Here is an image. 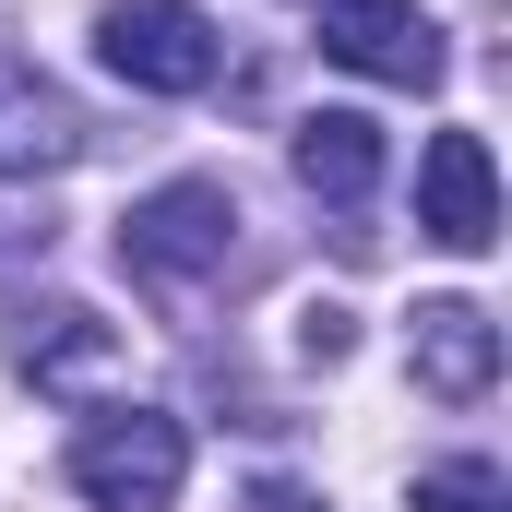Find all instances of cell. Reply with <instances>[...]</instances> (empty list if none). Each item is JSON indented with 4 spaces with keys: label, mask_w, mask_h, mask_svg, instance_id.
Instances as JSON below:
<instances>
[{
    "label": "cell",
    "mask_w": 512,
    "mask_h": 512,
    "mask_svg": "<svg viewBox=\"0 0 512 512\" xmlns=\"http://www.w3.org/2000/svg\"><path fill=\"white\" fill-rule=\"evenodd\" d=\"M286 167H298V191H310V203L358 215V203L382 191V120H370V108H310L298 143H286Z\"/></svg>",
    "instance_id": "8"
},
{
    "label": "cell",
    "mask_w": 512,
    "mask_h": 512,
    "mask_svg": "<svg viewBox=\"0 0 512 512\" xmlns=\"http://www.w3.org/2000/svg\"><path fill=\"white\" fill-rule=\"evenodd\" d=\"M417 512H512V477L489 465V453H453V465L417 477Z\"/></svg>",
    "instance_id": "10"
},
{
    "label": "cell",
    "mask_w": 512,
    "mask_h": 512,
    "mask_svg": "<svg viewBox=\"0 0 512 512\" xmlns=\"http://www.w3.org/2000/svg\"><path fill=\"white\" fill-rule=\"evenodd\" d=\"M0 346H12V370H24V382H84V370H108V358H120V334H108L84 298H24Z\"/></svg>",
    "instance_id": "9"
},
{
    "label": "cell",
    "mask_w": 512,
    "mask_h": 512,
    "mask_svg": "<svg viewBox=\"0 0 512 512\" xmlns=\"http://www.w3.org/2000/svg\"><path fill=\"white\" fill-rule=\"evenodd\" d=\"M298 346H310V358H346V310H334V298H322V310H298Z\"/></svg>",
    "instance_id": "11"
},
{
    "label": "cell",
    "mask_w": 512,
    "mask_h": 512,
    "mask_svg": "<svg viewBox=\"0 0 512 512\" xmlns=\"http://www.w3.org/2000/svg\"><path fill=\"white\" fill-rule=\"evenodd\" d=\"M239 262V191L227 179H167L120 215V274L143 298H203Z\"/></svg>",
    "instance_id": "1"
},
{
    "label": "cell",
    "mask_w": 512,
    "mask_h": 512,
    "mask_svg": "<svg viewBox=\"0 0 512 512\" xmlns=\"http://www.w3.org/2000/svg\"><path fill=\"white\" fill-rule=\"evenodd\" d=\"M251 512H322L310 489H251Z\"/></svg>",
    "instance_id": "12"
},
{
    "label": "cell",
    "mask_w": 512,
    "mask_h": 512,
    "mask_svg": "<svg viewBox=\"0 0 512 512\" xmlns=\"http://www.w3.org/2000/svg\"><path fill=\"white\" fill-rule=\"evenodd\" d=\"M417 227L441 251H489L501 239V179H489L477 131H429V155H417Z\"/></svg>",
    "instance_id": "5"
},
{
    "label": "cell",
    "mask_w": 512,
    "mask_h": 512,
    "mask_svg": "<svg viewBox=\"0 0 512 512\" xmlns=\"http://www.w3.org/2000/svg\"><path fill=\"white\" fill-rule=\"evenodd\" d=\"M84 155V108L24 60V48H0V179H48V167H72Z\"/></svg>",
    "instance_id": "6"
},
{
    "label": "cell",
    "mask_w": 512,
    "mask_h": 512,
    "mask_svg": "<svg viewBox=\"0 0 512 512\" xmlns=\"http://www.w3.org/2000/svg\"><path fill=\"white\" fill-rule=\"evenodd\" d=\"M405 358H417V382L441 393V405H477V393L501 382V322H489L477 298H417Z\"/></svg>",
    "instance_id": "7"
},
{
    "label": "cell",
    "mask_w": 512,
    "mask_h": 512,
    "mask_svg": "<svg viewBox=\"0 0 512 512\" xmlns=\"http://www.w3.org/2000/svg\"><path fill=\"white\" fill-rule=\"evenodd\" d=\"M191 477V429L167 405H96L72 417V489L96 512H167Z\"/></svg>",
    "instance_id": "2"
},
{
    "label": "cell",
    "mask_w": 512,
    "mask_h": 512,
    "mask_svg": "<svg viewBox=\"0 0 512 512\" xmlns=\"http://www.w3.org/2000/svg\"><path fill=\"white\" fill-rule=\"evenodd\" d=\"M322 60H346V72H370V84H405V96H429L441 72H453V48H441V24L417 12V0H322Z\"/></svg>",
    "instance_id": "4"
},
{
    "label": "cell",
    "mask_w": 512,
    "mask_h": 512,
    "mask_svg": "<svg viewBox=\"0 0 512 512\" xmlns=\"http://www.w3.org/2000/svg\"><path fill=\"white\" fill-rule=\"evenodd\" d=\"M96 60L120 72L131 96H203V84L227 72V36H215L203 0H108Z\"/></svg>",
    "instance_id": "3"
}]
</instances>
